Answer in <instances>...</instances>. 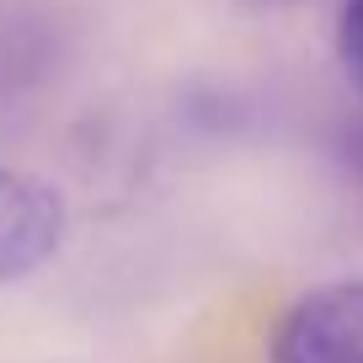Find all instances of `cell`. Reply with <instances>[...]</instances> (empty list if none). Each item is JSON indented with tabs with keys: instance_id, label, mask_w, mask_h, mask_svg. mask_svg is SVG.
Masks as SVG:
<instances>
[{
	"instance_id": "2",
	"label": "cell",
	"mask_w": 363,
	"mask_h": 363,
	"mask_svg": "<svg viewBox=\"0 0 363 363\" xmlns=\"http://www.w3.org/2000/svg\"><path fill=\"white\" fill-rule=\"evenodd\" d=\"M69 235V203L54 182L0 166V289L43 272Z\"/></svg>"
},
{
	"instance_id": "3",
	"label": "cell",
	"mask_w": 363,
	"mask_h": 363,
	"mask_svg": "<svg viewBox=\"0 0 363 363\" xmlns=\"http://www.w3.org/2000/svg\"><path fill=\"white\" fill-rule=\"evenodd\" d=\"M337 65L347 75V86L363 96V0H342L337 6Z\"/></svg>"
},
{
	"instance_id": "1",
	"label": "cell",
	"mask_w": 363,
	"mask_h": 363,
	"mask_svg": "<svg viewBox=\"0 0 363 363\" xmlns=\"http://www.w3.org/2000/svg\"><path fill=\"white\" fill-rule=\"evenodd\" d=\"M272 363H363V278H331L284 305L267 337Z\"/></svg>"
},
{
	"instance_id": "4",
	"label": "cell",
	"mask_w": 363,
	"mask_h": 363,
	"mask_svg": "<svg viewBox=\"0 0 363 363\" xmlns=\"http://www.w3.org/2000/svg\"><path fill=\"white\" fill-rule=\"evenodd\" d=\"M235 6H251V11H278V6H294V0H235Z\"/></svg>"
}]
</instances>
